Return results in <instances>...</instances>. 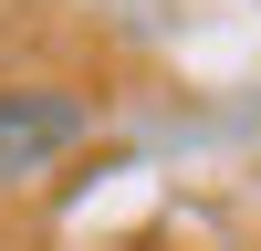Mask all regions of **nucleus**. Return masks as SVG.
Returning <instances> with one entry per match:
<instances>
[{"label":"nucleus","instance_id":"nucleus-1","mask_svg":"<svg viewBox=\"0 0 261 251\" xmlns=\"http://www.w3.org/2000/svg\"><path fill=\"white\" fill-rule=\"evenodd\" d=\"M84 126H94V105H84L73 84H0V188L42 178Z\"/></svg>","mask_w":261,"mask_h":251}]
</instances>
